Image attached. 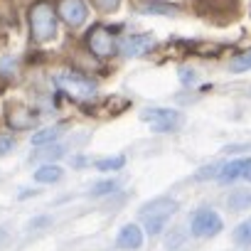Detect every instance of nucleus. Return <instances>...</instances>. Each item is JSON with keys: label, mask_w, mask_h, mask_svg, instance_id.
Instances as JSON below:
<instances>
[{"label": "nucleus", "mask_w": 251, "mask_h": 251, "mask_svg": "<svg viewBox=\"0 0 251 251\" xmlns=\"http://www.w3.org/2000/svg\"><path fill=\"white\" fill-rule=\"evenodd\" d=\"M30 35L37 45H47L57 37V10L50 0H35L27 10Z\"/></svg>", "instance_id": "nucleus-1"}, {"label": "nucleus", "mask_w": 251, "mask_h": 251, "mask_svg": "<svg viewBox=\"0 0 251 251\" xmlns=\"http://www.w3.org/2000/svg\"><path fill=\"white\" fill-rule=\"evenodd\" d=\"M54 81H57V86L67 96H72L76 101H89V99H94L99 94V81L91 79L84 72H76V69H62V72H57Z\"/></svg>", "instance_id": "nucleus-2"}, {"label": "nucleus", "mask_w": 251, "mask_h": 251, "mask_svg": "<svg viewBox=\"0 0 251 251\" xmlns=\"http://www.w3.org/2000/svg\"><path fill=\"white\" fill-rule=\"evenodd\" d=\"M177 207H180L177 200H170V197H155V200L146 202L141 207V219L146 222V231L151 236H158L165 229L168 219L177 212Z\"/></svg>", "instance_id": "nucleus-3"}, {"label": "nucleus", "mask_w": 251, "mask_h": 251, "mask_svg": "<svg viewBox=\"0 0 251 251\" xmlns=\"http://www.w3.org/2000/svg\"><path fill=\"white\" fill-rule=\"evenodd\" d=\"M141 118L155 133H177L185 126V113L177 108H146Z\"/></svg>", "instance_id": "nucleus-4"}, {"label": "nucleus", "mask_w": 251, "mask_h": 251, "mask_svg": "<svg viewBox=\"0 0 251 251\" xmlns=\"http://www.w3.org/2000/svg\"><path fill=\"white\" fill-rule=\"evenodd\" d=\"M84 42H86L89 52L96 54V57H101V59L113 57V54L118 52V45H116L111 30L103 27V25H94V27L86 32V40H84Z\"/></svg>", "instance_id": "nucleus-5"}, {"label": "nucleus", "mask_w": 251, "mask_h": 251, "mask_svg": "<svg viewBox=\"0 0 251 251\" xmlns=\"http://www.w3.org/2000/svg\"><path fill=\"white\" fill-rule=\"evenodd\" d=\"M222 229H224V222H222V217H219L214 209L202 207V209H197V212L192 214L190 231H192L195 236H200V239H212V236H217Z\"/></svg>", "instance_id": "nucleus-6"}, {"label": "nucleus", "mask_w": 251, "mask_h": 251, "mask_svg": "<svg viewBox=\"0 0 251 251\" xmlns=\"http://www.w3.org/2000/svg\"><path fill=\"white\" fill-rule=\"evenodd\" d=\"M116 45L123 57H146L148 52L155 50L158 40L151 32H133V35H123Z\"/></svg>", "instance_id": "nucleus-7"}, {"label": "nucleus", "mask_w": 251, "mask_h": 251, "mask_svg": "<svg viewBox=\"0 0 251 251\" xmlns=\"http://www.w3.org/2000/svg\"><path fill=\"white\" fill-rule=\"evenodd\" d=\"M54 10H57V18L72 30H79L89 20V8L84 0H57Z\"/></svg>", "instance_id": "nucleus-8"}, {"label": "nucleus", "mask_w": 251, "mask_h": 251, "mask_svg": "<svg viewBox=\"0 0 251 251\" xmlns=\"http://www.w3.org/2000/svg\"><path fill=\"white\" fill-rule=\"evenodd\" d=\"M116 246L123 251H136L143 246V229L138 224H123L118 236H116Z\"/></svg>", "instance_id": "nucleus-9"}, {"label": "nucleus", "mask_w": 251, "mask_h": 251, "mask_svg": "<svg viewBox=\"0 0 251 251\" xmlns=\"http://www.w3.org/2000/svg\"><path fill=\"white\" fill-rule=\"evenodd\" d=\"M249 168H251V155H249V158H236V160H229V163H224V165L219 168L217 180H219L222 185H229V182H234V180L244 177Z\"/></svg>", "instance_id": "nucleus-10"}, {"label": "nucleus", "mask_w": 251, "mask_h": 251, "mask_svg": "<svg viewBox=\"0 0 251 251\" xmlns=\"http://www.w3.org/2000/svg\"><path fill=\"white\" fill-rule=\"evenodd\" d=\"M62 175H64V170L57 165V163H45V165H40L37 170H35V182H40V185H52V182H59L62 180Z\"/></svg>", "instance_id": "nucleus-11"}, {"label": "nucleus", "mask_w": 251, "mask_h": 251, "mask_svg": "<svg viewBox=\"0 0 251 251\" xmlns=\"http://www.w3.org/2000/svg\"><path fill=\"white\" fill-rule=\"evenodd\" d=\"M62 136V126H47V128H40L37 133H32V146H50L57 143V138Z\"/></svg>", "instance_id": "nucleus-12"}, {"label": "nucleus", "mask_w": 251, "mask_h": 251, "mask_svg": "<svg viewBox=\"0 0 251 251\" xmlns=\"http://www.w3.org/2000/svg\"><path fill=\"white\" fill-rule=\"evenodd\" d=\"M226 207L231 212H244L251 207V192L249 190H234L229 197H226Z\"/></svg>", "instance_id": "nucleus-13"}, {"label": "nucleus", "mask_w": 251, "mask_h": 251, "mask_svg": "<svg viewBox=\"0 0 251 251\" xmlns=\"http://www.w3.org/2000/svg\"><path fill=\"white\" fill-rule=\"evenodd\" d=\"M94 168L99 173H118L126 168V155H111V158H101L94 163Z\"/></svg>", "instance_id": "nucleus-14"}, {"label": "nucleus", "mask_w": 251, "mask_h": 251, "mask_svg": "<svg viewBox=\"0 0 251 251\" xmlns=\"http://www.w3.org/2000/svg\"><path fill=\"white\" fill-rule=\"evenodd\" d=\"M231 239L236 246H251V217L236 224V229L231 231Z\"/></svg>", "instance_id": "nucleus-15"}, {"label": "nucleus", "mask_w": 251, "mask_h": 251, "mask_svg": "<svg viewBox=\"0 0 251 251\" xmlns=\"http://www.w3.org/2000/svg\"><path fill=\"white\" fill-rule=\"evenodd\" d=\"M64 155V148L59 143H50V146H42V151L35 153V160H45V163H54Z\"/></svg>", "instance_id": "nucleus-16"}, {"label": "nucleus", "mask_w": 251, "mask_h": 251, "mask_svg": "<svg viewBox=\"0 0 251 251\" xmlns=\"http://www.w3.org/2000/svg\"><path fill=\"white\" fill-rule=\"evenodd\" d=\"M229 69H231L234 74H244V72H249V69H251V50H246V52H239L236 57H231V62H229Z\"/></svg>", "instance_id": "nucleus-17"}, {"label": "nucleus", "mask_w": 251, "mask_h": 251, "mask_svg": "<svg viewBox=\"0 0 251 251\" xmlns=\"http://www.w3.org/2000/svg\"><path fill=\"white\" fill-rule=\"evenodd\" d=\"M118 180H101V182H94L91 185V190H89V195L91 197H103V195H113L116 190H118Z\"/></svg>", "instance_id": "nucleus-18"}, {"label": "nucleus", "mask_w": 251, "mask_h": 251, "mask_svg": "<svg viewBox=\"0 0 251 251\" xmlns=\"http://www.w3.org/2000/svg\"><path fill=\"white\" fill-rule=\"evenodd\" d=\"M177 8L168 5V3H148L146 5V15H175Z\"/></svg>", "instance_id": "nucleus-19"}, {"label": "nucleus", "mask_w": 251, "mask_h": 251, "mask_svg": "<svg viewBox=\"0 0 251 251\" xmlns=\"http://www.w3.org/2000/svg\"><path fill=\"white\" fill-rule=\"evenodd\" d=\"M177 76H180V81H182L185 86H195V84H197V72H195L192 67H180Z\"/></svg>", "instance_id": "nucleus-20"}, {"label": "nucleus", "mask_w": 251, "mask_h": 251, "mask_svg": "<svg viewBox=\"0 0 251 251\" xmlns=\"http://www.w3.org/2000/svg\"><path fill=\"white\" fill-rule=\"evenodd\" d=\"M94 5H96L101 13H113V10H118L121 0H94Z\"/></svg>", "instance_id": "nucleus-21"}, {"label": "nucleus", "mask_w": 251, "mask_h": 251, "mask_svg": "<svg viewBox=\"0 0 251 251\" xmlns=\"http://www.w3.org/2000/svg\"><path fill=\"white\" fill-rule=\"evenodd\" d=\"M0 74H3V76H13L15 74V59L13 57L0 59Z\"/></svg>", "instance_id": "nucleus-22"}, {"label": "nucleus", "mask_w": 251, "mask_h": 251, "mask_svg": "<svg viewBox=\"0 0 251 251\" xmlns=\"http://www.w3.org/2000/svg\"><path fill=\"white\" fill-rule=\"evenodd\" d=\"M13 148H15V138L13 136H0V158L8 155Z\"/></svg>", "instance_id": "nucleus-23"}, {"label": "nucleus", "mask_w": 251, "mask_h": 251, "mask_svg": "<svg viewBox=\"0 0 251 251\" xmlns=\"http://www.w3.org/2000/svg\"><path fill=\"white\" fill-rule=\"evenodd\" d=\"M219 168H222V165H207V168H202V173H197V180H204V177H217Z\"/></svg>", "instance_id": "nucleus-24"}, {"label": "nucleus", "mask_w": 251, "mask_h": 251, "mask_svg": "<svg viewBox=\"0 0 251 251\" xmlns=\"http://www.w3.org/2000/svg\"><path fill=\"white\" fill-rule=\"evenodd\" d=\"M180 241H182V234L175 229V231H173V236H168V241H165V244H168V249H177V244H180Z\"/></svg>", "instance_id": "nucleus-25"}, {"label": "nucleus", "mask_w": 251, "mask_h": 251, "mask_svg": "<svg viewBox=\"0 0 251 251\" xmlns=\"http://www.w3.org/2000/svg\"><path fill=\"white\" fill-rule=\"evenodd\" d=\"M72 163H74L76 168H81V165H86V158H84V155H79V158H74Z\"/></svg>", "instance_id": "nucleus-26"}, {"label": "nucleus", "mask_w": 251, "mask_h": 251, "mask_svg": "<svg viewBox=\"0 0 251 251\" xmlns=\"http://www.w3.org/2000/svg\"><path fill=\"white\" fill-rule=\"evenodd\" d=\"M244 180H249V182H251V168L246 170V175H244Z\"/></svg>", "instance_id": "nucleus-27"}, {"label": "nucleus", "mask_w": 251, "mask_h": 251, "mask_svg": "<svg viewBox=\"0 0 251 251\" xmlns=\"http://www.w3.org/2000/svg\"><path fill=\"white\" fill-rule=\"evenodd\" d=\"M151 3H165V0H151Z\"/></svg>", "instance_id": "nucleus-28"}]
</instances>
